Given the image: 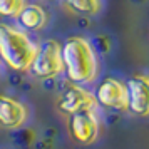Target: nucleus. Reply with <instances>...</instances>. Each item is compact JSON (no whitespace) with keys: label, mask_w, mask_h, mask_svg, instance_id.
<instances>
[{"label":"nucleus","mask_w":149,"mask_h":149,"mask_svg":"<svg viewBox=\"0 0 149 149\" xmlns=\"http://www.w3.org/2000/svg\"><path fill=\"white\" fill-rule=\"evenodd\" d=\"M65 75L75 86L95 81L99 74V61L92 44L86 37H69L62 45Z\"/></svg>","instance_id":"1"},{"label":"nucleus","mask_w":149,"mask_h":149,"mask_svg":"<svg viewBox=\"0 0 149 149\" xmlns=\"http://www.w3.org/2000/svg\"><path fill=\"white\" fill-rule=\"evenodd\" d=\"M39 47L25 32L12 25H0V57L14 70H30Z\"/></svg>","instance_id":"2"},{"label":"nucleus","mask_w":149,"mask_h":149,"mask_svg":"<svg viewBox=\"0 0 149 149\" xmlns=\"http://www.w3.org/2000/svg\"><path fill=\"white\" fill-rule=\"evenodd\" d=\"M32 74L40 79H54L62 72L64 67V57H62V45L57 40H47L39 47V54L32 64Z\"/></svg>","instance_id":"3"},{"label":"nucleus","mask_w":149,"mask_h":149,"mask_svg":"<svg viewBox=\"0 0 149 149\" xmlns=\"http://www.w3.org/2000/svg\"><path fill=\"white\" fill-rule=\"evenodd\" d=\"M97 106L112 111H129V92L127 84L116 77L102 79L94 91Z\"/></svg>","instance_id":"4"},{"label":"nucleus","mask_w":149,"mask_h":149,"mask_svg":"<svg viewBox=\"0 0 149 149\" xmlns=\"http://www.w3.org/2000/svg\"><path fill=\"white\" fill-rule=\"evenodd\" d=\"M67 129L70 137L77 144L87 146L97 139L101 126H99V117L95 111H81L75 114L69 116L67 119Z\"/></svg>","instance_id":"5"},{"label":"nucleus","mask_w":149,"mask_h":149,"mask_svg":"<svg viewBox=\"0 0 149 149\" xmlns=\"http://www.w3.org/2000/svg\"><path fill=\"white\" fill-rule=\"evenodd\" d=\"M95 107L97 101L94 92L75 84L67 87L57 99V109L65 116H72L81 111H95Z\"/></svg>","instance_id":"6"},{"label":"nucleus","mask_w":149,"mask_h":149,"mask_svg":"<svg viewBox=\"0 0 149 149\" xmlns=\"http://www.w3.org/2000/svg\"><path fill=\"white\" fill-rule=\"evenodd\" d=\"M129 112L137 117H149V74L137 72L127 82Z\"/></svg>","instance_id":"7"},{"label":"nucleus","mask_w":149,"mask_h":149,"mask_svg":"<svg viewBox=\"0 0 149 149\" xmlns=\"http://www.w3.org/2000/svg\"><path fill=\"white\" fill-rule=\"evenodd\" d=\"M29 119V109L24 102L8 95H0V127L19 129Z\"/></svg>","instance_id":"8"},{"label":"nucleus","mask_w":149,"mask_h":149,"mask_svg":"<svg viewBox=\"0 0 149 149\" xmlns=\"http://www.w3.org/2000/svg\"><path fill=\"white\" fill-rule=\"evenodd\" d=\"M17 19H19V24L27 30H40L47 24L45 10L37 3H27Z\"/></svg>","instance_id":"9"},{"label":"nucleus","mask_w":149,"mask_h":149,"mask_svg":"<svg viewBox=\"0 0 149 149\" xmlns=\"http://www.w3.org/2000/svg\"><path fill=\"white\" fill-rule=\"evenodd\" d=\"M64 5L81 15H97L102 10V0H64Z\"/></svg>","instance_id":"10"},{"label":"nucleus","mask_w":149,"mask_h":149,"mask_svg":"<svg viewBox=\"0 0 149 149\" xmlns=\"http://www.w3.org/2000/svg\"><path fill=\"white\" fill-rule=\"evenodd\" d=\"M27 3L25 0H0V15L2 17H19Z\"/></svg>","instance_id":"11"}]
</instances>
